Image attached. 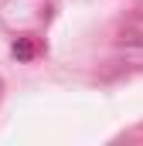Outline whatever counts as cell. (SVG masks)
<instances>
[{"mask_svg": "<svg viewBox=\"0 0 143 146\" xmlns=\"http://www.w3.org/2000/svg\"><path fill=\"white\" fill-rule=\"evenodd\" d=\"M34 54V44L27 41V37H21V41H14V58H21V61H27Z\"/></svg>", "mask_w": 143, "mask_h": 146, "instance_id": "6da1fadb", "label": "cell"}]
</instances>
